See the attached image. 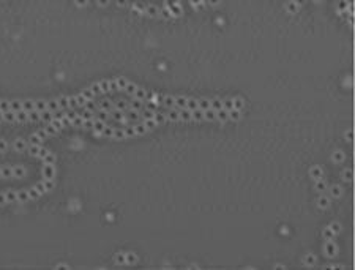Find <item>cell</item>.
<instances>
[{
    "label": "cell",
    "mask_w": 355,
    "mask_h": 270,
    "mask_svg": "<svg viewBox=\"0 0 355 270\" xmlns=\"http://www.w3.org/2000/svg\"><path fill=\"white\" fill-rule=\"evenodd\" d=\"M59 109H60V106H59L57 100H49V101H47V111L55 112V111H59Z\"/></svg>",
    "instance_id": "2e32d148"
},
{
    "label": "cell",
    "mask_w": 355,
    "mask_h": 270,
    "mask_svg": "<svg viewBox=\"0 0 355 270\" xmlns=\"http://www.w3.org/2000/svg\"><path fill=\"white\" fill-rule=\"evenodd\" d=\"M325 253H327V256H335V254H336V245L331 243V242H327Z\"/></svg>",
    "instance_id": "30bf717a"
},
{
    "label": "cell",
    "mask_w": 355,
    "mask_h": 270,
    "mask_svg": "<svg viewBox=\"0 0 355 270\" xmlns=\"http://www.w3.org/2000/svg\"><path fill=\"white\" fill-rule=\"evenodd\" d=\"M62 123H63V128H66V126H71V119L63 117V119H62Z\"/></svg>",
    "instance_id": "9f6ffc18"
},
{
    "label": "cell",
    "mask_w": 355,
    "mask_h": 270,
    "mask_svg": "<svg viewBox=\"0 0 355 270\" xmlns=\"http://www.w3.org/2000/svg\"><path fill=\"white\" fill-rule=\"evenodd\" d=\"M186 109H188V111H196V109H199L197 100H188L186 101Z\"/></svg>",
    "instance_id": "4316f807"
},
{
    "label": "cell",
    "mask_w": 355,
    "mask_h": 270,
    "mask_svg": "<svg viewBox=\"0 0 355 270\" xmlns=\"http://www.w3.org/2000/svg\"><path fill=\"white\" fill-rule=\"evenodd\" d=\"M123 131H125V136H126V137H133V136H137L136 126H126V128H125Z\"/></svg>",
    "instance_id": "603a6c76"
},
{
    "label": "cell",
    "mask_w": 355,
    "mask_h": 270,
    "mask_svg": "<svg viewBox=\"0 0 355 270\" xmlns=\"http://www.w3.org/2000/svg\"><path fill=\"white\" fill-rule=\"evenodd\" d=\"M22 111H25V112H32V111H35V101H32V100L22 101Z\"/></svg>",
    "instance_id": "8992f818"
},
{
    "label": "cell",
    "mask_w": 355,
    "mask_h": 270,
    "mask_svg": "<svg viewBox=\"0 0 355 270\" xmlns=\"http://www.w3.org/2000/svg\"><path fill=\"white\" fill-rule=\"evenodd\" d=\"M112 137H114V139H123V137H126V136H125L123 130H114L112 131Z\"/></svg>",
    "instance_id": "f546056e"
},
{
    "label": "cell",
    "mask_w": 355,
    "mask_h": 270,
    "mask_svg": "<svg viewBox=\"0 0 355 270\" xmlns=\"http://www.w3.org/2000/svg\"><path fill=\"white\" fill-rule=\"evenodd\" d=\"M54 159H55L54 155H52V153H49V155L44 158V161H46V164H52V163H54Z\"/></svg>",
    "instance_id": "db71d44e"
},
{
    "label": "cell",
    "mask_w": 355,
    "mask_h": 270,
    "mask_svg": "<svg viewBox=\"0 0 355 270\" xmlns=\"http://www.w3.org/2000/svg\"><path fill=\"white\" fill-rule=\"evenodd\" d=\"M84 128H87V130H93V120H84Z\"/></svg>",
    "instance_id": "f5cc1de1"
},
{
    "label": "cell",
    "mask_w": 355,
    "mask_h": 270,
    "mask_svg": "<svg viewBox=\"0 0 355 270\" xmlns=\"http://www.w3.org/2000/svg\"><path fill=\"white\" fill-rule=\"evenodd\" d=\"M44 185H46V190H52L54 182H52V180H44Z\"/></svg>",
    "instance_id": "680465c9"
},
{
    "label": "cell",
    "mask_w": 355,
    "mask_h": 270,
    "mask_svg": "<svg viewBox=\"0 0 355 270\" xmlns=\"http://www.w3.org/2000/svg\"><path fill=\"white\" fill-rule=\"evenodd\" d=\"M287 10H289L291 13H297V10H298V3H295V2H289V3H287Z\"/></svg>",
    "instance_id": "f35d334b"
},
{
    "label": "cell",
    "mask_w": 355,
    "mask_h": 270,
    "mask_svg": "<svg viewBox=\"0 0 355 270\" xmlns=\"http://www.w3.org/2000/svg\"><path fill=\"white\" fill-rule=\"evenodd\" d=\"M147 13L152 16H156V14H159V10L156 7H147Z\"/></svg>",
    "instance_id": "ee69618b"
},
{
    "label": "cell",
    "mask_w": 355,
    "mask_h": 270,
    "mask_svg": "<svg viewBox=\"0 0 355 270\" xmlns=\"http://www.w3.org/2000/svg\"><path fill=\"white\" fill-rule=\"evenodd\" d=\"M328 204H330V199H328V197H325V196H320L319 199H317V205H319L320 208L328 207Z\"/></svg>",
    "instance_id": "cb8c5ba5"
},
{
    "label": "cell",
    "mask_w": 355,
    "mask_h": 270,
    "mask_svg": "<svg viewBox=\"0 0 355 270\" xmlns=\"http://www.w3.org/2000/svg\"><path fill=\"white\" fill-rule=\"evenodd\" d=\"M342 177H344V180H347V182H352L354 180V172L351 169H346L344 174H342Z\"/></svg>",
    "instance_id": "836d02e7"
},
{
    "label": "cell",
    "mask_w": 355,
    "mask_h": 270,
    "mask_svg": "<svg viewBox=\"0 0 355 270\" xmlns=\"http://www.w3.org/2000/svg\"><path fill=\"white\" fill-rule=\"evenodd\" d=\"M81 95H84V96L87 98V100H92V98H95V95L92 93V90H90V89H85V90H82V93H81Z\"/></svg>",
    "instance_id": "b9f144b4"
},
{
    "label": "cell",
    "mask_w": 355,
    "mask_h": 270,
    "mask_svg": "<svg viewBox=\"0 0 355 270\" xmlns=\"http://www.w3.org/2000/svg\"><path fill=\"white\" fill-rule=\"evenodd\" d=\"M115 81H117L119 90H125V87H126V84H128V81H126L125 78H119V79H115Z\"/></svg>",
    "instance_id": "d6a6232c"
},
{
    "label": "cell",
    "mask_w": 355,
    "mask_h": 270,
    "mask_svg": "<svg viewBox=\"0 0 355 270\" xmlns=\"http://www.w3.org/2000/svg\"><path fill=\"white\" fill-rule=\"evenodd\" d=\"M349 7V3L347 2H339V3H338V8H339V10H344V8H347Z\"/></svg>",
    "instance_id": "94428289"
},
{
    "label": "cell",
    "mask_w": 355,
    "mask_h": 270,
    "mask_svg": "<svg viewBox=\"0 0 355 270\" xmlns=\"http://www.w3.org/2000/svg\"><path fill=\"white\" fill-rule=\"evenodd\" d=\"M330 194L333 196V197H338V196H341V186H338V185L331 186V190H330Z\"/></svg>",
    "instance_id": "1f68e13d"
},
{
    "label": "cell",
    "mask_w": 355,
    "mask_h": 270,
    "mask_svg": "<svg viewBox=\"0 0 355 270\" xmlns=\"http://www.w3.org/2000/svg\"><path fill=\"white\" fill-rule=\"evenodd\" d=\"M137 90V85L136 84H133V82H128V84H126V87H125V92L126 93H128V95H134V92Z\"/></svg>",
    "instance_id": "7402d4cb"
},
{
    "label": "cell",
    "mask_w": 355,
    "mask_h": 270,
    "mask_svg": "<svg viewBox=\"0 0 355 270\" xmlns=\"http://www.w3.org/2000/svg\"><path fill=\"white\" fill-rule=\"evenodd\" d=\"M197 106L201 111H207V109H210V101L205 100V98H202V100H197Z\"/></svg>",
    "instance_id": "e0dca14e"
},
{
    "label": "cell",
    "mask_w": 355,
    "mask_h": 270,
    "mask_svg": "<svg viewBox=\"0 0 355 270\" xmlns=\"http://www.w3.org/2000/svg\"><path fill=\"white\" fill-rule=\"evenodd\" d=\"M13 148L14 150H25L27 148V145H25V141H22V139H18V141H14L13 142Z\"/></svg>",
    "instance_id": "5bb4252c"
},
{
    "label": "cell",
    "mask_w": 355,
    "mask_h": 270,
    "mask_svg": "<svg viewBox=\"0 0 355 270\" xmlns=\"http://www.w3.org/2000/svg\"><path fill=\"white\" fill-rule=\"evenodd\" d=\"M51 125H52V126H54V128L57 130V131H60V130L63 128V123H62V120H51Z\"/></svg>",
    "instance_id": "8d00e7d4"
},
{
    "label": "cell",
    "mask_w": 355,
    "mask_h": 270,
    "mask_svg": "<svg viewBox=\"0 0 355 270\" xmlns=\"http://www.w3.org/2000/svg\"><path fill=\"white\" fill-rule=\"evenodd\" d=\"M47 155H49V150H47V148H41V147H40V150H38V155H36V157L41 158V159H44Z\"/></svg>",
    "instance_id": "ab89813d"
},
{
    "label": "cell",
    "mask_w": 355,
    "mask_h": 270,
    "mask_svg": "<svg viewBox=\"0 0 355 270\" xmlns=\"http://www.w3.org/2000/svg\"><path fill=\"white\" fill-rule=\"evenodd\" d=\"M44 131L47 133V136H51V134H54V133H57V130H55V128H54V126H52L51 123H49V125L46 126V128H44Z\"/></svg>",
    "instance_id": "c3c4849f"
},
{
    "label": "cell",
    "mask_w": 355,
    "mask_h": 270,
    "mask_svg": "<svg viewBox=\"0 0 355 270\" xmlns=\"http://www.w3.org/2000/svg\"><path fill=\"white\" fill-rule=\"evenodd\" d=\"M117 261H119V262H123L125 257H123V256H117Z\"/></svg>",
    "instance_id": "03108f58"
},
{
    "label": "cell",
    "mask_w": 355,
    "mask_h": 270,
    "mask_svg": "<svg viewBox=\"0 0 355 270\" xmlns=\"http://www.w3.org/2000/svg\"><path fill=\"white\" fill-rule=\"evenodd\" d=\"M27 171L24 168H2L0 177H24Z\"/></svg>",
    "instance_id": "6da1fadb"
},
{
    "label": "cell",
    "mask_w": 355,
    "mask_h": 270,
    "mask_svg": "<svg viewBox=\"0 0 355 270\" xmlns=\"http://www.w3.org/2000/svg\"><path fill=\"white\" fill-rule=\"evenodd\" d=\"M57 103H59L60 109H68V108H70L68 96H60V98H57Z\"/></svg>",
    "instance_id": "9a60e30c"
},
{
    "label": "cell",
    "mask_w": 355,
    "mask_h": 270,
    "mask_svg": "<svg viewBox=\"0 0 355 270\" xmlns=\"http://www.w3.org/2000/svg\"><path fill=\"white\" fill-rule=\"evenodd\" d=\"M0 150H7V142L0 141Z\"/></svg>",
    "instance_id": "be15d7a7"
},
{
    "label": "cell",
    "mask_w": 355,
    "mask_h": 270,
    "mask_svg": "<svg viewBox=\"0 0 355 270\" xmlns=\"http://www.w3.org/2000/svg\"><path fill=\"white\" fill-rule=\"evenodd\" d=\"M333 235H335V234H333V231H331L330 228L324 229V237H325L327 240H330V239H331V237H333Z\"/></svg>",
    "instance_id": "f6af8a7d"
},
{
    "label": "cell",
    "mask_w": 355,
    "mask_h": 270,
    "mask_svg": "<svg viewBox=\"0 0 355 270\" xmlns=\"http://www.w3.org/2000/svg\"><path fill=\"white\" fill-rule=\"evenodd\" d=\"M190 120H193L191 111H188V109H182V111H180V122H190Z\"/></svg>",
    "instance_id": "52a82bcc"
},
{
    "label": "cell",
    "mask_w": 355,
    "mask_h": 270,
    "mask_svg": "<svg viewBox=\"0 0 355 270\" xmlns=\"http://www.w3.org/2000/svg\"><path fill=\"white\" fill-rule=\"evenodd\" d=\"M38 120H41V112L38 111L29 112V122H38Z\"/></svg>",
    "instance_id": "d6986e66"
},
{
    "label": "cell",
    "mask_w": 355,
    "mask_h": 270,
    "mask_svg": "<svg viewBox=\"0 0 355 270\" xmlns=\"http://www.w3.org/2000/svg\"><path fill=\"white\" fill-rule=\"evenodd\" d=\"M216 119H218L219 122H226V120L229 119V111H226V109H219V111H216Z\"/></svg>",
    "instance_id": "9c48e42d"
},
{
    "label": "cell",
    "mask_w": 355,
    "mask_h": 270,
    "mask_svg": "<svg viewBox=\"0 0 355 270\" xmlns=\"http://www.w3.org/2000/svg\"><path fill=\"white\" fill-rule=\"evenodd\" d=\"M99 87H101V93H107L110 92V81H101L99 82Z\"/></svg>",
    "instance_id": "ffe728a7"
},
{
    "label": "cell",
    "mask_w": 355,
    "mask_h": 270,
    "mask_svg": "<svg viewBox=\"0 0 355 270\" xmlns=\"http://www.w3.org/2000/svg\"><path fill=\"white\" fill-rule=\"evenodd\" d=\"M41 120H44V122H51V120H54V112H51V111H43V112H41Z\"/></svg>",
    "instance_id": "d4e9b609"
},
{
    "label": "cell",
    "mask_w": 355,
    "mask_h": 270,
    "mask_svg": "<svg viewBox=\"0 0 355 270\" xmlns=\"http://www.w3.org/2000/svg\"><path fill=\"white\" fill-rule=\"evenodd\" d=\"M346 137H347L349 141H351L352 137H354V133H352V131H347V133H346Z\"/></svg>",
    "instance_id": "e7e4bbea"
},
{
    "label": "cell",
    "mask_w": 355,
    "mask_h": 270,
    "mask_svg": "<svg viewBox=\"0 0 355 270\" xmlns=\"http://www.w3.org/2000/svg\"><path fill=\"white\" fill-rule=\"evenodd\" d=\"M210 109H213V111H219V109H223V103H221V100H212L210 101Z\"/></svg>",
    "instance_id": "ac0fdd59"
},
{
    "label": "cell",
    "mask_w": 355,
    "mask_h": 270,
    "mask_svg": "<svg viewBox=\"0 0 355 270\" xmlns=\"http://www.w3.org/2000/svg\"><path fill=\"white\" fill-rule=\"evenodd\" d=\"M240 117H242L240 111H237V109H232V111H229V119H230V120H240Z\"/></svg>",
    "instance_id": "83f0119b"
},
{
    "label": "cell",
    "mask_w": 355,
    "mask_h": 270,
    "mask_svg": "<svg viewBox=\"0 0 355 270\" xmlns=\"http://www.w3.org/2000/svg\"><path fill=\"white\" fill-rule=\"evenodd\" d=\"M316 262V257L313 254H308L306 257H305V264H308V266H313V264Z\"/></svg>",
    "instance_id": "bcb514c9"
},
{
    "label": "cell",
    "mask_w": 355,
    "mask_h": 270,
    "mask_svg": "<svg viewBox=\"0 0 355 270\" xmlns=\"http://www.w3.org/2000/svg\"><path fill=\"white\" fill-rule=\"evenodd\" d=\"M29 141H30V144H32V145H38L41 139H40V137H38L36 134H33V136H30V139H29Z\"/></svg>",
    "instance_id": "681fc988"
},
{
    "label": "cell",
    "mask_w": 355,
    "mask_h": 270,
    "mask_svg": "<svg viewBox=\"0 0 355 270\" xmlns=\"http://www.w3.org/2000/svg\"><path fill=\"white\" fill-rule=\"evenodd\" d=\"M38 137H40V139H44V137H47V133H46V131H44V130H40V131H36V133H35Z\"/></svg>",
    "instance_id": "11a10c76"
},
{
    "label": "cell",
    "mask_w": 355,
    "mask_h": 270,
    "mask_svg": "<svg viewBox=\"0 0 355 270\" xmlns=\"http://www.w3.org/2000/svg\"><path fill=\"white\" fill-rule=\"evenodd\" d=\"M186 101H188V98L186 96H177L175 98V108L174 109H186Z\"/></svg>",
    "instance_id": "277c9868"
},
{
    "label": "cell",
    "mask_w": 355,
    "mask_h": 270,
    "mask_svg": "<svg viewBox=\"0 0 355 270\" xmlns=\"http://www.w3.org/2000/svg\"><path fill=\"white\" fill-rule=\"evenodd\" d=\"M71 125H73V126H77V128H81V126L84 125V119H82L81 115H77L76 119L71 120Z\"/></svg>",
    "instance_id": "f1b7e54d"
},
{
    "label": "cell",
    "mask_w": 355,
    "mask_h": 270,
    "mask_svg": "<svg viewBox=\"0 0 355 270\" xmlns=\"http://www.w3.org/2000/svg\"><path fill=\"white\" fill-rule=\"evenodd\" d=\"M90 90L93 95H98V93H101V87H99V82H96V84H92L90 85Z\"/></svg>",
    "instance_id": "d590c367"
},
{
    "label": "cell",
    "mask_w": 355,
    "mask_h": 270,
    "mask_svg": "<svg viewBox=\"0 0 355 270\" xmlns=\"http://www.w3.org/2000/svg\"><path fill=\"white\" fill-rule=\"evenodd\" d=\"M104 126H106V125H104V122H101V120H93V131H95V133L99 134L103 131Z\"/></svg>",
    "instance_id": "4fadbf2b"
},
{
    "label": "cell",
    "mask_w": 355,
    "mask_h": 270,
    "mask_svg": "<svg viewBox=\"0 0 355 270\" xmlns=\"http://www.w3.org/2000/svg\"><path fill=\"white\" fill-rule=\"evenodd\" d=\"M54 166L52 164H46L43 168V175H44V180H52L54 179Z\"/></svg>",
    "instance_id": "7a4b0ae2"
},
{
    "label": "cell",
    "mask_w": 355,
    "mask_h": 270,
    "mask_svg": "<svg viewBox=\"0 0 355 270\" xmlns=\"http://www.w3.org/2000/svg\"><path fill=\"white\" fill-rule=\"evenodd\" d=\"M170 11H172V14H180L182 10H180V7H170Z\"/></svg>",
    "instance_id": "91938a15"
},
{
    "label": "cell",
    "mask_w": 355,
    "mask_h": 270,
    "mask_svg": "<svg viewBox=\"0 0 355 270\" xmlns=\"http://www.w3.org/2000/svg\"><path fill=\"white\" fill-rule=\"evenodd\" d=\"M309 174H311V177L314 179V180H320L322 179V169L320 168H311V171H309Z\"/></svg>",
    "instance_id": "8fae6325"
},
{
    "label": "cell",
    "mask_w": 355,
    "mask_h": 270,
    "mask_svg": "<svg viewBox=\"0 0 355 270\" xmlns=\"http://www.w3.org/2000/svg\"><path fill=\"white\" fill-rule=\"evenodd\" d=\"M35 111H38V112L47 111V101H44V100H38V101H35Z\"/></svg>",
    "instance_id": "ba28073f"
},
{
    "label": "cell",
    "mask_w": 355,
    "mask_h": 270,
    "mask_svg": "<svg viewBox=\"0 0 355 270\" xmlns=\"http://www.w3.org/2000/svg\"><path fill=\"white\" fill-rule=\"evenodd\" d=\"M161 103H163L167 109H174V108H175V98H174V96H163Z\"/></svg>",
    "instance_id": "3957f363"
},
{
    "label": "cell",
    "mask_w": 355,
    "mask_h": 270,
    "mask_svg": "<svg viewBox=\"0 0 355 270\" xmlns=\"http://www.w3.org/2000/svg\"><path fill=\"white\" fill-rule=\"evenodd\" d=\"M330 229L333 231V234L341 232V224H339V223H331V224H330Z\"/></svg>",
    "instance_id": "7bdbcfd3"
},
{
    "label": "cell",
    "mask_w": 355,
    "mask_h": 270,
    "mask_svg": "<svg viewBox=\"0 0 355 270\" xmlns=\"http://www.w3.org/2000/svg\"><path fill=\"white\" fill-rule=\"evenodd\" d=\"M144 125H145V126H147V130H153V128H155V126H156V123H155V122H153V120H152V119H148V120H145V122H144Z\"/></svg>",
    "instance_id": "7dc6e473"
},
{
    "label": "cell",
    "mask_w": 355,
    "mask_h": 270,
    "mask_svg": "<svg viewBox=\"0 0 355 270\" xmlns=\"http://www.w3.org/2000/svg\"><path fill=\"white\" fill-rule=\"evenodd\" d=\"M232 103H234V109H237V111H240V109L243 108V104H245L242 98H234V100H232Z\"/></svg>",
    "instance_id": "4dcf8cb0"
},
{
    "label": "cell",
    "mask_w": 355,
    "mask_h": 270,
    "mask_svg": "<svg viewBox=\"0 0 355 270\" xmlns=\"http://www.w3.org/2000/svg\"><path fill=\"white\" fill-rule=\"evenodd\" d=\"M25 120H29V112L25 111L14 112V122H25Z\"/></svg>",
    "instance_id": "5b68a950"
},
{
    "label": "cell",
    "mask_w": 355,
    "mask_h": 270,
    "mask_svg": "<svg viewBox=\"0 0 355 270\" xmlns=\"http://www.w3.org/2000/svg\"><path fill=\"white\" fill-rule=\"evenodd\" d=\"M38 150H40V145H32V147L29 148V153H30V155H33V157H36V155H38Z\"/></svg>",
    "instance_id": "816d5d0a"
},
{
    "label": "cell",
    "mask_w": 355,
    "mask_h": 270,
    "mask_svg": "<svg viewBox=\"0 0 355 270\" xmlns=\"http://www.w3.org/2000/svg\"><path fill=\"white\" fill-rule=\"evenodd\" d=\"M68 103H70V109H74V108L77 106L76 96H68Z\"/></svg>",
    "instance_id": "f907efd6"
},
{
    "label": "cell",
    "mask_w": 355,
    "mask_h": 270,
    "mask_svg": "<svg viewBox=\"0 0 355 270\" xmlns=\"http://www.w3.org/2000/svg\"><path fill=\"white\" fill-rule=\"evenodd\" d=\"M344 159V153L342 152H335L333 153V161L335 163H339V161H342Z\"/></svg>",
    "instance_id": "e575fe53"
},
{
    "label": "cell",
    "mask_w": 355,
    "mask_h": 270,
    "mask_svg": "<svg viewBox=\"0 0 355 270\" xmlns=\"http://www.w3.org/2000/svg\"><path fill=\"white\" fill-rule=\"evenodd\" d=\"M191 115H193V120H194V122H201V120H204V111H201V109L191 111Z\"/></svg>",
    "instance_id": "7c38bea8"
},
{
    "label": "cell",
    "mask_w": 355,
    "mask_h": 270,
    "mask_svg": "<svg viewBox=\"0 0 355 270\" xmlns=\"http://www.w3.org/2000/svg\"><path fill=\"white\" fill-rule=\"evenodd\" d=\"M76 101H77V106H84V104H85L88 100H87L84 95H77V96H76Z\"/></svg>",
    "instance_id": "60d3db41"
},
{
    "label": "cell",
    "mask_w": 355,
    "mask_h": 270,
    "mask_svg": "<svg viewBox=\"0 0 355 270\" xmlns=\"http://www.w3.org/2000/svg\"><path fill=\"white\" fill-rule=\"evenodd\" d=\"M204 119L205 120H215L216 119V111H213V109H207V111H204Z\"/></svg>",
    "instance_id": "44dd1931"
},
{
    "label": "cell",
    "mask_w": 355,
    "mask_h": 270,
    "mask_svg": "<svg viewBox=\"0 0 355 270\" xmlns=\"http://www.w3.org/2000/svg\"><path fill=\"white\" fill-rule=\"evenodd\" d=\"M117 90H119L117 81H110V92H117Z\"/></svg>",
    "instance_id": "6f0895ef"
},
{
    "label": "cell",
    "mask_w": 355,
    "mask_h": 270,
    "mask_svg": "<svg viewBox=\"0 0 355 270\" xmlns=\"http://www.w3.org/2000/svg\"><path fill=\"white\" fill-rule=\"evenodd\" d=\"M221 103H223V109H226V111H232V109H234V103H232L230 98H226V100H223Z\"/></svg>",
    "instance_id": "484cf974"
},
{
    "label": "cell",
    "mask_w": 355,
    "mask_h": 270,
    "mask_svg": "<svg viewBox=\"0 0 355 270\" xmlns=\"http://www.w3.org/2000/svg\"><path fill=\"white\" fill-rule=\"evenodd\" d=\"M316 190L322 193V191H325V190H327V185L324 183L322 180H317V182H316Z\"/></svg>",
    "instance_id": "74e56055"
},
{
    "label": "cell",
    "mask_w": 355,
    "mask_h": 270,
    "mask_svg": "<svg viewBox=\"0 0 355 270\" xmlns=\"http://www.w3.org/2000/svg\"><path fill=\"white\" fill-rule=\"evenodd\" d=\"M5 202H8V199H7V193L0 194V204H5Z\"/></svg>",
    "instance_id": "6125c7cd"
}]
</instances>
